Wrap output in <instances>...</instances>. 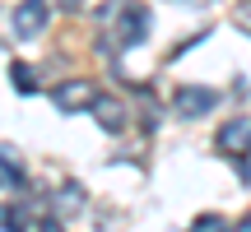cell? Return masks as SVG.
<instances>
[{
	"instance_id": "obj_1",
	"label": "cell",
	"mask_w": 251,
	"mask_h": 232,
	"mask_svg": "<svg viewBox=\"0 0 251 232\" xmlns=\"http://www.w3.org/2000/svg\"><path fill=\"white\" fill-rule=\"evenodd\" d=\"M214 107H219V93L200 89V84H181V89L172 93V112H177L181 121H200V116H209Z\"/></svg>"
},
{
	"instance_id": "obj_2",
	"label": "cell",
	"mask_w": 251,
	"mask_h": 232,
	"mask_svg": "<svg viewBox=\"0 0 251 232\" xmlns=\"http://www.w3.org/2000/svg\"><path fill=\"white\" fill-rule=\"evenodd\" d=\"M98 93H102V89H98L93 79H65V84H56V89H51V102H56V112L75 116V112H89Z\"/></svg>"
},
{
	"instance_id": "obj_3",
	"label": "cell",
	"mask_w": 251,
	"mask_h": 232,
	"mask_svg": "<svg viewBox=\"0 0 251 232\" xmlns=\"http://www.w3.org/2000/svg\"><path fill=\"white\" fill-rule=\"evenodd\" d=\"M149 28H153L149 9H144V5H126L121 19H117V37H112V42H117V46H140L144 37H149Z\"/></svg>"
},
{
	"instance_id": "obj_4",
	"label": "cell",
	"mask_w": 251,
	"mask_h": 232,
	"mask_svg": "<svg viewBox=\"0 0 251 232\" xmlns=\"http://www.w3.org/2000/svg\"><path fill=\"white\" fill-rule=\"evenodd\" d=\"M47 19H51V5L47 0H19L14 5V37L19 42H33L47 28Z\"/></svg>"
},
{
	"instance_id": "obj_5",
	"label": "cell",
	"mask_w": 251,
	"mask_h": 232,
	"mask_svg": "<svg viewBox=\"0 0 251 232\" xmlns=\"http://www.w3.org/2000/svg\"><path fill=\"white\" fill-rule=\"evenodd\" d=\"M214 144H219V153H228V158H247V153H251V116L224 121L219 135H214Z\"/></svg>"
},
{
	"instance_id": "obj_6",
	"label": "cell",
	"mask_w": 251,
	"mask_h": 232,
	"mask_svg": "<svg viewBox=\"0 0 251 232\" xmlns=\"http://www.w3.org/2000/svg\"><path fill=\"white\" fill-rule=\"evenodd\" d=\"M89 112H93V121H98V125H102V130H107V135H121L126 125H130V112H126V102L107 98V93H98Z\"/></svg>"
},
{
	"instance_id": "obj_7",
	"label": "cell",
	"mask_w": 251,
	"mask_h": 232,
	"mask_svg": "<svg viewBox=\"0 0 251 232\" xmlns=\"http://www.w3.org/2000/svg\"><path fill=\"white\" fill-rule=\"evenodd\" d=\"M47 205H51V214H56V218H75L84 205H89V195H84L79 181H65V186H56V195L47 200Z\"/></svg>"
},
{
	"instance_id": "obj_8",
	"label": "cell",
	"mask_w": 251,
	"mask_h": 232,
	"mask_svg": "<svg viewBox=\"0 0 251 232\" xmlns=\"http://www.w3.org/2000/svg\"><path fill=\"white\" fill-rule=\"evenodd\" d=\"M0 177H5L9 186H24V181H28L24 158H19V149H14V144H0Z\"/></svg>"
},
{
	"instance_id": "obj_9",
	"label": "cell",
	"mask_w": 251,
	"mask_h": 232,
	"mask_svg": "<svg viewBox=\"0 0 251 232\" xmlns=\"http://www.w3.org/2000/svg\"><path fill=\"white\" fill-rule=\"evenodd\" d=\"M9 84H14V93H37V70L24 65V61H14L9 65Z\"/></svg>"
},
{
	"instance_id": "obj_10",
	"label": "cell",
	"mask_w": 251,
	"mask_h": 232,
	"mask_svg": "<svg viewBox=\"0 0 251 232\" xmlns=\"http://www.w3.org/2000/svg\"><path fill=\"white\" fill-rule=\"evenodd\" d=\"M237 28H242V33H251V0H242V5H237Z\"/></svg>"
},
{
	"instance_id": "obj_11",
	"label": "cell",
	"mask_w": 251,
	"mask_h": 232,
	"mask_svg": "<svg viewBox=\"0 0 251 232\" xmlns=\"http://www.w3.org/2000/svg\"><path fill=\"white\" fill-rule=\"evenodd\" d=\"M196 228H200V232H209V228H228V223H224L219 214H200V218H196Z\"/></svg>"
},
{
	"instance_id": "obj_12",
	"label": "cell",
	"mask_w": 251,
	"mask_h": 232,
	"mask_svg": "<svg viewBox=\"0 0 251 232\" xmlns=\"http://www.w3.org/2000/svg\"><path fill=\"white\" fill-rule=\"evenodd\" d=\"M0 228H19L14 223V205H0Z\"/></svg>"
},
{
	"instance_id": "obj_13",
	"label": "cell",
	"mask_w": 251,
	"mask_h": 232,
	"mask_svg": "<svg viewBox=\"0 0 251 232\" xmlns=\"http://www.w3.org/2000/svg\"><path fill=\"white\" fill-rule=\"evenodd\" d=\"M177 5H191V9H205L209 0H177Z\"/></svg>"
},
{
	"instance_id": "obj_14",
	"label": "cell",
	"mask_w": 251,
	"mask_h": 232,
	"mask_svg": "<svg viewBox=\"0 0 251 232\" xmlns=\"http://www.w3.org/2000/svg\"><path fill=\"white\" fill-rule=\"evenodd\" d=\"M84 5V0H61V9H79Z\"/></svg>"
}]
</instances>
